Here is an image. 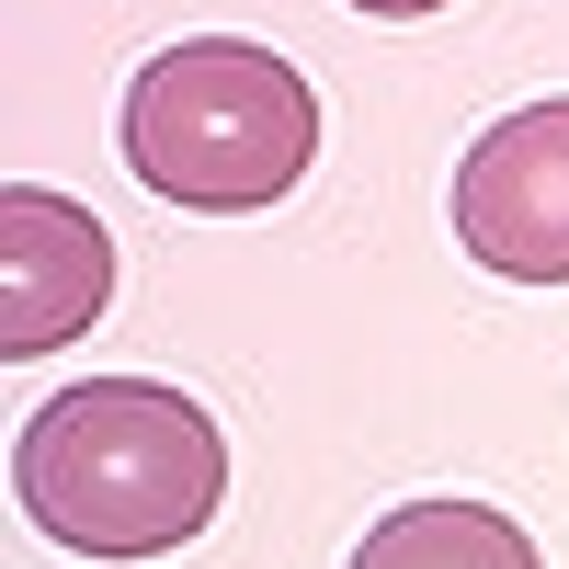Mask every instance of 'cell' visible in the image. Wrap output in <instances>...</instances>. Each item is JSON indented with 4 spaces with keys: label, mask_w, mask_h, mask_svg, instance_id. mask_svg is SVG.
I'll return each instance as SVG.
<instances>
[{
    "label": "cell",
    "mask_w": 569,
    "mask_h": 569,
    "mask_svg": "<svg viewBox=\"0 0 569 569\" xmlns=\"http://www.w3.org/2000/svg\"><path fill=\"white\" fill-rule=\"evenodd\" d=\"M12 490L69 558H171L228 512V433L160 376H80L23 421Z\"/></svg>",
    "instance_id": "1"
},
{
    "label": "cell",
    "mask_w": 569,
    "mask_h": 569,
    "mask_svg": "<svg viewBox=\"0 0 569 569\" xmlns=\"http://www.w3.org/2000/svg\"><path fill=\"white\" fill-rule=\"evenodd\" d=\"M114 160L149 182L160 206L194 217H262L308 182L319 160V91L297 58L251 34H182L126 80Z\"/></svg>",
    "instance_id": "2"
},
{
    "label": "cell",
    "mask_w": 569,
    "mask_h": 569,
    "mask_svg": "<svg viewBox=\"0 0 569 569\" xmlns=\"http://www.w3.org/2000/svg\"><path fill=\"white\" fill-rule=\"evenodd\" d=\"M456 240L512 284H569V91L501 114L456 160Z\"/></svg>",
    "instance_id": "3"
},
{
    "label": "cell",
    "mask_w": 569,
    "mask_h": 569,
    "mask_svg": "<svg viewBox=\"0 0 569 569\" xmlns=\"http://www.w3.org/2000/svg\"><path fill=\"white\" fill-rule=\"evenodd\" d=\"M103 297H114L103 217L46 194V182H12V194H0V353L34 365V353L80 342V330L103 319Z\"/></svg>",
    "instance_id": "4"
},
{
    "label": "cell",
    "mask_w": 569,
    "mask_h": 569,
    "mask_svg": "<svg viewBox=\"0 0 569 569\" xmlns=\"http://www.w3.org/2000/svg\"><path fill=\"white\" fill-rule=\"evenodd\" d=\"M353 569H547V558L501 501H410L353 547Z\"/></svg>",
    "instance_id": "5"
},
{
    "label": "cell",
    "mask_w": 569,
    "mask_h": 569,
    "mask_svg": "<svg viewBox=\"0 0 569 569\" xmlns=\"http://www.w3.org/2000/svg\"><path fill=\"white\" fill-rule=\"evenodd\" d=\"M353 12H376V23H421V12H445V0H353Z\"/></svg>",
    "instance_id": "6"
}]
</instances>
